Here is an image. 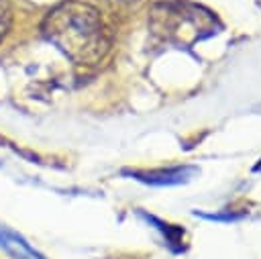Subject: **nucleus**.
<instances>
[{
  "label": "nucleus",
  "mask_w": 261,
  "mask_h": 259,
  "mask_svg": "<svg viewBox=\"0 0 261 259\" xmlns=\"http://www.w3.org/2000/svg\"><path fill=\"white\" fill-rule=\"evenodd\" d=\"M43 35L80 65L100 61L110 47L106 24L100 12L80 0H65L47 12Z\"/></svg>",
  "instance_id": "nucleus-1"
},
{
  "label": "nucleus",
  "mask_w": 261,
  "mask_h": 259,
  "mask_svg": "<svg viewBox=\"0 0 261 259\" xmlns=\"http://www.w3.org/2000/svg\"><path fill=\"white\" fill-rule=\"evenodd\" d=\"M151 31L165 41L190 47L216 33V18L202 6L192 2H159L151 10Z\"/></svg>",
  "instance_id": "nucleus-2"
},
{
  "label": "nucleus",
  "mask_w": 261,
  "mask_h": 259,
  "mask_svg": "<svg viewBox=\"0 0 261 259\" xmlns=\"http://www.w3.org/2000/svg\"><path fill=\"white\" fill-rule=\"evenodd\" d=\"M198 173L196 167H169V169H153V171H130V175H135L137 179L151 184V186H175V184H184L190 177H194Z\"/></svg>",
  "instance_id": "nucleus-3"
},
{
  "label": "nucleus",
  "mask_w": 261,
  "mask_h": 259,
  "mask_svg": "<svg viewBox=\"0 0 261 259\" xmlns=\"http://www.w3.org/2000/svg\"><path fill=\"white\" fill-rule=\"evenodd\" d=\"M0 247L10 253L14 259H43L18 232L0 224Z\"/></svg>",
  "instance_id": "nucleus-4"
},
{
  "label": "nucleus",
  "mask_w": 261,
  "mask_h": 259,
  "mask_svg": "<svg viewBox=\"0 0 261 259\" xmlns=\"http://www.w3.org/2000/svg\"><path fill=\"white\" fill-rule=\"evenodd\" d=\"M149 220L159 226V230L165 235L167 245H169L173 251H181V249H184V245H181V243H184V228H179V226H175V224L161 222V220H157V218H153V216H149Z\"/></svg>",
  "instance_id": "nucleus-5"
},
{
  "label": "nucleus",
  "mask_w": 261,
  "mask_h": 259,
  "mask_svg": "<svg viewBox=\"0 0 261 259\" xmlns=\"http://www.w3.org/2000/svg\"><path fill=\"white\" fill-rule=\"evenodd\" d=\"M10 20H12V10H10V2L8 0H0V41L4 39V35L10 29Z\"/></svg>",
  "instance_id": "nucleus-6"
},
{
  "label": "nucleus",
  "mask_w": 261,
  "mask_h": 259,
  "mask_svg": "<svg viewBox=\"0 0 261 259\" xmlns=\"http://www.w3.org/2000/svg\"><path fill=\"white\" fill-rule=\"evenodd\" d=\"M110 4H118V6H133V4H139L143 0H106Z\"/></svg>",
  "instance_id": "nucleus-7"
},
{
  "label": "nucleus",
  "mask_w": 261,
  "mask_h": 259,
  "mask_svg": "<svg viewBox=\"0 0 261 259\" xmlns=\"http://www.w3.org/2000/svg\"><path fill=\"white\" fill-rule=\"evenodd\" d=\"M255 169H257V171H261V163H257V165H255Z\"/></svg>",
  "instance_id": "nucleus-8"
}]
</instances>
